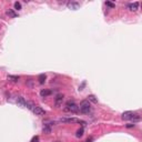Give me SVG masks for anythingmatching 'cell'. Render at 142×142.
<instances>
[{"instance_id": "1", "label": "cell", "mask_w": 142, "mask_h": 142, "mask_svg": "<svg viewBox=\"0 0 142 142\" xmlns=\"http://www.w3.org/2000/svg\"><path fill=\"white\" fill-rule=\"evenodd\" d=\"M31 111H32L33 113H35L36 116H45L46 111L43 109H42L41 106H33L32 103H29V102H27V106Z\"/></svg>"}, {"instance_id": "2", "label": "cell", "mask_w": 142, "mask_h": 142, "mask_svg": "<svg viewBox=\"0 0 142 142\" xmlns=\"http://www.w3.org/2000/svg\"><path fill=\"white\" fill-rule=\"evenodd\" d=\"M79 111L82 113H84V114H87V113H89L91 111V106L90 103H89V101L88 100H83L81 101L80 106H79Z\"/></svg>"}, {"instance_id": "3", "label": "cell", "mask_w": 142, "mask_h": 142, "mask_svg": "<svg viewBox=\"0 0 142 142\" xmlns=\"http://www.w3.org/2000/svg\"><path fill=\"white\" fill-rule=\"evenodd\" d=\"M66 106H67V108H66V111H70V112H72V113L79 112V106L74 103L73 101H68Z\"/></svg>"}, {"instance_id": "4", "label": "cell", "mask_w": 142, "mask_h": 142, "mask_svg": "<svg viewBox=\"0 0 142 142\" xmlns=\"http://www.w3.org/2000/svg\"><path fill=\"white\" fill-rule=\"evenodd\" d=\"M61 122H69V123H72V122H77V123H82V124H86L84 121L80 119H77V118H63V119L60 120Z\"/></svg>"}, {"instance_id": "5", "label": "cell", "mask_w": 142, "mask_h": 142, "mask_svg": "<svg viewBox=\"0 0 142 142\" xmlns=\"http://www.w3.org/2000/svg\"><path fill=\"white\" fill-rule=\"evenodd\" d=\"M67 6H68L69 9H72V10H77L80 8V3L77 2V1H69L67 3Z\"/></svg>"}, {"instance_id": "6", "label": "cell", "mask_w": 142, "mask_h": 142, "mask_svg": "<svg viewBox=\"0 0 142 142\" xmlns=\"http://www.w3.org/2000/svg\"><path fill=\"white\" fill-rule=\"evenodd\" d=\"M62 101H63V94H58V96L56 97V100H55L56 106H61Z\"/></svg>"}, {"instance_id": "7", "label": "cell", "mask_w": 142, "mask_h": 142, "mask_svg": "<svg viewBox=\"0 0 142 142\" xmlns=\"http://www.w3.org/2000/svg\"><path fill=\"white\" fill-rule=\"evenodd\" d=\"M133 116V112L132 111H126V112L122 113V119L123 120H130Z\"/></svg>"}, {"instance_id": "8", "label": "cell", "mask_w": 142, "mask_h": 142, "mask_svg": "<svg viewBox=\"0 0 142 142\" xmlns=\"http://www.w3.org/2000/svg\"><path fill=\"white\" fill-rule=\"evenodd\" d=\"M17 103H18V106H27L26 100H25L22 97H18V99H17Z\"/></svg>"}, {"instance_id": "9", "label": "cell", "mask_w": 142, "mask_h": 142, "mask_svg": "<svg viewBox=\"0 0 142 142\" xmlns=\"http://www.w3.org/2000/svg\"><path fill=\"white\" fill-rule=\"evenodd\" d=\"M138 7H139V2H133V3H130L128 8H129L131 11H137L138 10Z\"/></svg>"}, {"instance_id": "10", "label": "cell", "mask_w": 142, "mask_h": 142, "mask_svg": "<svg viewBox=\"0 0 142 142\" xmlns=\"http://www.w3.org/2000/svg\"><path fill=\"white\" fill-rule=\"evenodd\" d=\"M46 79H47V76H46L45 73H41V74H39V77H38V82L40 84H43L46 82Z\"/></svg>"}, {"instance_id": "11", "label": "cell", "mask_w": 142, "mask_h": 142, "mask_svg": "<svg viewBox=\"0 0 142 142\" xmlns=\"http://www.w3.org/2000/svg\"><path fill=\"white\" fill-rule=\"evenodd\" d=\"M52 93V91L50 90V89H45V90H41V92H40V94H41V97H48V96H50V94Z\"/></svg>"}, {"instance_id": "12", "label": "cell", "mask_w": 142, "mask_h": 142, "mask_svg": "<svg viewBox=\"0 0 142 142\" xmlns=\"http://www.w3.org/2000/svg\"><path fill=\"white\" fill-rule=\"evenodd\" d=\"M88 101H90V102H92V103H98V99L96 98V96H93V94L88 96Z\"/></svg>"}, {"instance_id": "13", "label": "cell", "mask_w": 142, "mask_h": 142, "mask_svg": "<svg viewBox=\"0 0 142 142\" xmlns=\"http://www.w3.org/2000/svg\"><path fill=\"white\" fill-rule=\"evenodd\" d=\"M7 15L9 17H11V18H16L17 17V13L13 11L12 9H9V10H7Z\"/></svg>"}, {"instance_id": "14", "label": "cell", "mask_w": 142, "mask_h": 142, "mask_svg": "<svg viewBox=\"0 0 142 142\" xmlns=\"http://www.w3.org/2000/svg\"><path fill=\"white\" fill-rule=\"evenodd\" d=\"M130 120H132L133 123H134V122H138V121H140V116H139V114H136V113H133L132 118H131Z\"/></svg>"}, {"instance_id": "15", "label": "cell", "mask_w": 142, "mask_h": 142, "mask_svg": "<svg viewBox=\"0 0 142 142\" xmlns=\"http://www.w3.org/2000/svg\"><path fill=\"white\" fill-rule=\"evenodd\" d=\"M43 132L47 133V134H49V133L51 132V128H50L49 124H46V126L43 127Z\"/></svg>"}, {"instance_id": "16", "label": "cell", "mask_w": 142, "mask_h": 142, "mask_svg": "<svg viewBox=\"0 0 142 142\" xmlns=\"http://www.w3.org/2000/svg\"><path fill=\"white\" fill-rule=\"evenodd\" d=\"M8 80L12 81V82H17L19 80V77H17V76H8Z\"/></svg>"}, {"instance_id": "17", "label": "cell", "mask_w": 142, "mask_h": 142, "mask_svg": "<svg viewBox=\"0 0 142 142\" xmlns=\"http://www.w3.org/2000/svg\"><path fill=\"white\" fill-rule=\"evenodd\" d=\"M76 136H77L78 138H80V137L83 136V128H81V129L78 130V131H77V134H76Z\"/></svg>"}, {"instance_id": "18", "label": "cell", "mask_w": 142, "mask_h": 142, "mask_svg": "<svg viewBox=\"0 0 142 142\" xmlns=\"http://www.w3.org/2000/svg\"><path fill=\"white\" fill-rule=\"evenodd\" d=\"M15 9H16V10H20V9H21V3L18 2V1L15 2Z\"/></svg>"}, {"instance_id": "19", "label": "cell", "mask_w": 142, "mask_h": 142, "mask_svg": "<svg viewBox=\"0 0 142 142\" xmlns=\"http://www.w3.org/2000/svg\"><path fill=\"white\" fill-rule=\"evenodd\" d=\"M106 5L108 7H110V8H114V7H116V5H114V3H112V2H110V1H106Z\"/></svg>"}, {"instance_id": "20", "label": "cell", "mask_w": 142, "mask_h": 142, "mask_svg": "<svg viewBox=\"0 0 142 142\" xmlns=\"http://www.w3.org/2000/svg\"><path fill=\"white\" fill-rule=\"evenodd\" d=\"M30 142H39V137L38 136H35L32 139H31V141H30Z\"/></svg>"}, {"instance_id": "21", "label": "cell", "mask_w": 142, "mask_h": 142, "mask_svg": "<svg viewBox=\"0 0 142 142\" xmlns=\"http://www.w3.org/2000/svg\"><path fill=\"white\" fill-rule=\"evenodd\" d=\"M134 127V124H132V123H129V124H127V128H133Z\"/></svg>"}, {"instance_id": "22", "label": "cell", "mask_w": 142, "mask_h": 142, "mask_svg": "<svg viewBox=\"0 0 142 142\" xmlns=\"http://www.w3.org/2000/svg\"><path fill=\"white\" fill-rule=\"evenodd\" d=\"M92 140H93V139H92V138H88L87 142H91V141H92Z\"/></svg>"}]
</instances>
